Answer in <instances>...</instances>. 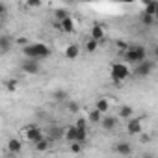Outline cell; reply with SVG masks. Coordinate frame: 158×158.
I'll return each instance as SVG.
<instances>
[{"mask_svg": "<svg viewBox=\"0 0 158 158\" xmlns=\"http://www.w3.org/2000/svg\"><path fill=\"white\" fill-rule=\"evenodd\" d=\"M47 138H48L50 141H58V139L65 138V130L60 128V127H50V128L47 130Z\"/></svg>", "mask_w": 158, "mask_h": 158, "instance_id": "8", "label": "cell"}, {"mask_svg": "<svg viewBox=\"0 0 158 158\" xmlns=\"http://www.w3.org/2000/svg\"><path fill=\"white\" fill-rule=\"evenodd\" d=\"M8 151H10L11 154H17V152H21V151H23V143H21V139H17V138H11V139L8 141Z\"/></svg>", "mask_w": 158, "mask_h": 158, "instance_id": "15", "label": "cell"}, {"mask_svg": "<svg viewBox=\"0 0 158 158\" xmlns=\"http://www.w3.org/2000/svg\"><path fill=\"white\" fill-rule=\"evenodd\" d=\"M154 71V61L152 60H145L143 63H139V65H134V71H132V74L136 76V78H147L151 73Z\"/></svg>", "mask_w": 158, "mask_h": 158, "instance_id": "4", "label": "cell"}, {"mask_svg": "<svg viewBox=\"0 0 158 158\" xmlns=\"http://www.w3.org/2000/svg\"><path fill=\"white\" fill-rule=\"evenodd\" d=\"M78 54H80V47H78L76 43L67 45V48H65V58H67V60H76Z\"/></svg>", "mask_w": 158, "mask_h": 158, "instance_id": "10", "label": "cell"}, {"mask_svg": "<svg viewBox=\"0 0 158 158\" xmlns=\"http://www.w3.org/2000/svg\"><path fill=\"white\" fill-rule=\"evenodd\" d=\"M115 45H117V48H119V50H123V52H127V50H128V47H130V45H128L127 41H123V39H119Z\"/></svg>", "mask_w": 158, "mask_h": 158, "instance_id": "28", "label": "cell"}, {"mask_svg": "<svg viewBox=\"0 0 158 158\" xmlns=\"http://www.w3.org/2000/svg\"><path fill=\"white\" fill-rule=\"evenodd\" d=\"M67 108H69V112H71V114H76L78 110H80V106H78V102H69V106H67Z\"/></svg>", "mask_w": 158, "mask_h": 158, "instance_id": "30", "label": "cell"}, {"mask_svg": "<svg viewBox=\"0 0 158 158\" xmlns=\"http://www.w3.org/2000/svg\"><path fill=\"white\" fill-rule=\"evenodd\" d=\"M86 125H88V119H86V117H78L76 123H74L76 128H86Z\"/></svg>", "mask_w": 158, "mask_h": 158, "instance_id": "27", "label": "cell"}, {"mask_svg": "<svg viewBox=\"0 0 158 158\" xmlns=\"http://www.w3.org/2000/svg\"><path fill=\"white\" fill-rule=\"evenodd\" d=\"M95 108L102 114V115H106V112H108V108H110V101L104 97V99H99L97 102H95Z\"/></svg>", "mask_w": 158, "mask_h": 158, "instance_id": "17", "label": "cell"}, {"mask_svg": "<svg viewBox=\"0 0 158 158\" xmlns=\"http://www.w3.org/2000/svg\"><path fill=\"white\" fill-rule=\"evenodd\" d=\"M125 60H127L128 63L139 65V63H143V61L147 60V48H145L143 45L134 43V45H130V47H128V50L125 52Z\"/></svg>", "mask_w": 158, "mask_h": 158, "instance_id": "2", "label": "cell"}, {"mask_svg": "<svg viewBox=\"0 0 158 158\" xmlns=\"http://www.w3.org/2000/svg\"><path fill=\"white\" fill-rule=\"evenodd\" d=\"M154 21H156V19H154L152 15H145V13L141 15V23H143L145 26H151V24H154Z\"/></svg>", "mask_w": 158, "mask_h": 158, "instance_id": "24", "label": "cell"}, {"mask_svg": "<svg viewBox=\"0 0 158 158\" xmlns=\"http://www.w3.org/2000/svg\"><path fill=\"white\" fill-rule=\"evenodd\" d=\"M21 69H23L26 74H37V73L41 71V65H39L37 60H24L23 65H21Z\"/></svg>", "mask_w": 158, "mask_h": 158, "instance_id": "6", "label": "cell"}, {"mask_svg": "<svg viewBox=\"0 0 158 158\" xmlns=\"http://www.w3.org/2000/svg\"><path fill=\"white\" fill-rule=\"evenodd\" d=\"M71 152H73V154H80V152H82V143H78V141L71 143Z\"/></svg>", "mask_w": 158, "mask_h": 158, "instance_id": "26", "label": "cell"}, {"mask_svg": "<svg viewBox=\"0 0 158 158\" xmlns=\"http://www.w3.org/2000/svg\"><path fill=\"white\" fill-rule=\"evenodd\" d=\"M10 47H11V39L8 35H2L0 37V48H2V52H8Z\"/></svg>", "mask_w": 158, "mask_h": 158, "instance_id": "20", "label": "cell"}, {"mask_svg": "<svg viewBox=\"0 0 158 158\" xmlns=\"http://www.w3.org/2000/svg\"><path fill=\"white\" fill-rule=\"evenodd\" d=\"M119 117L130 121V119L134 117V110H132L130 106H127V104H121V106H119Z\"/></svg>", "mask_w": 158, "mask_h": 158, "instance_id": "16", "label": "cell"}, {"mask_svg": "<svg viewBox=\"0 0 158 158\" xmlns=\"http://www.w3.org/2000/svg\"><path fill=\"white\" fill-rule=\"evenodd\" d=\"M102 117H104V115H102L97 108H93V110L89 112V115H88V121L93 123V125H97V123H102Z\"/></svg>", "mask_w": 158, "mask_h": 158, "instance_id": "18", "label": "cell"}, {"mask_svg": "<svg viewBox=\"0 0 158 158\" xmlns=\"http://www.w3.org/2000/svg\"><path fill=\"white\" fill-rule=\"evenodd\" d=\"M101 125H102L104 130H114V128L117 127V117H115V115H104Z\"/></svg>", "mask_w": 158, "mask_h": 158, "instance_id": "12", "label": "cell"}, {"mask_svg": "<svg viewBox=\"0 0 158 158\" xmlns=\"http://www.w3.org/2000/svg\"><path fill=\"white\" fill-rule=\"evenodd\" d=\"M104 26L102 24H93L91 26V39H95V41H102L104 39Z\"/></svg>", "mask_w": 158, "mask_h": 158, "instance_id": "11", "label": "cell"}, {"mask_svg": "<svg viewBox=\"0 0 158 158\" xmlns=\"http://www.w3.org/2000/svg\"><path fill=\"white\" fill-rule=\"evenodd\" d=\"M97 47H99V41H95V39H89V41L86 43V50H88V52H95Z\"/></svg>", "mask_w": 158, "mask_h": 158, "instance_id": "23", "label": "cell"}, {"mask_svg": "<svg viewBox=\"0 0 158 158\" xmlns=\"http://www.w3.org/2000/svg\"><path fill=\"white\" fill-rule=\"evenodd\" d=\"M114 151H115L119 156H128V154L132 152V145H130L128 141H119V143L114 147Z\"/></svg>", "mask_w": 158, "mask_h": 158, "instance_id": "9", "label": "cell"}, {"mask_svg": "<svg viewBox=\"0 0 158 158\" xmlns=\"http://www.w3.org/2000/svg\"><path fill=\"white\" fill-rule=\"evenodd\" d=\"M17 86H19V82L15 80V78H11V80H8V82H6V89H8V91H15V89H17Z\"/></svg>", "mask_w": 158, "mask_h": 158, "instance_id": "25", "label": "cell"}, {"mask_svg": "<svg viewBox=\"0 0 158 158\" xmlns=\"http://www.w3.org/2000/svg\"><path fill=\"white\" fill-rule=\"evenodd\" d=\"M54 99H56V101H65V99H67V93L61 91V89H58V91H54Z\"/></svg>", "mask_w": 158, "mask_h": 158, "instance_id": "29", "label": "cell"}, {"mask_svg": "<svg viewBox=\"0 0 158 158\" xmlns=\"http://www.w3.org/2000/svg\"><path fill=\"white\" fill-rule=\"evenodd\" d=\"M54 17L61 23V21H65V19H67V17H71V15H69V11H67V10L60 8V10H56V11H54Z\"/></svg>", "mask_w": 158, "mask_h": 158, "instance_id": "22", "label": "cell"}, {"mask_svg": "<svg viewBox=\"0 0 158 158\" xmlns=\"http://www.w3.org/2000/svg\"><path fill=\"white\" fill-rule=\"evenodd\" d=\"M24 136H26V139L32 141V143H37V141H41L43 138H47V134H43V130H41L39 127H34V125L24 130Z\"/></svg>", "mask_w": 158, "mask_h": 158, "instance_id": "5", "label": "cell"}, {"mask_svg": "<svg viewBox=\"0 0 158 158\" xmlns=\"http://www.w3.org/2000/svg\"><path fill=\"white\" fill-rule=\"evenodd\" d=\"M154 19H156V21H158V10H156V15H154Z\"/></svg>", "mask_w": 158, "mask_h": 158, "instance_id": "32", "label": "cell"}, {"mask_svg": "<svg viewBox=\"0 0 158 158\" xmlns=\"http://www.w3.org/2000/svg\"><path fill=\"white\" fill-rule=\"evenodd\" d=\"M65 139H67V141H71V143L78 141V128H76L74 125H71V127H67V128H65Z\"/></svg>", "mask_w": 158, "mask_h": 158, "instance_id": "14", "label": "cell"}, {"mask_svg": "<svg viewBox=\"0 0 158 158\" xmlns=\"http://www.w3.org/2000/svg\"><path fill=\"white\" fill-rule=\"evenodd\" d=\"M23 52L28 60H45L50 56V47L47 43H28L26 47H23Z\"/></svg>", "mask_w": 158, "mask_h": 158, "instance_id": "1", "label": "cell"}, {"mask_svg": "<svg viewBox=\"0 0 158 158\" xmlns=\"http://www.w3.org/2000/svg\"><path fill=\"white\" fill-rule=\"evenodd\" d=\"M156 10H158V4H156V2H149V4H145V11H143V13L154 17V15H156Z\"/></svg>", "mask_w": 158, "mask_h": 158, "instance_id": "21", "label": "cell"}, {"mask_svg": "<svg viewBox=\"0 0 158 158\" xmlns=\"http://www.w3.org/2000/svg\"><path fill=\"white\" fill-rule=\"evenodd\" d=\"M152 54H154V60H156V61H158V45H156V47H154V50H152Z\"/></svg>", "mask_w": 158, "mask_h": 158, "instance_id": "31", "label": "cell"}, {"mask_svg": "<svg viewBox=\"0 0 158 158\" xmlns=\"http://www.w3.org/2000/svg\"><path fill=\"white\" fill-rule=\"evenodd\" d=\"M132 74V71L128 69L127 63H121V61H115L112 63V69H110V76H112V80L115 84H121L123 80H127V78Z\"/></svg>", "mask_w": 158, "mask_h": 158, "instance_id": "3", "label": "cell"}, {"mask_svg": "<svg viewBox=\"0 0 158 158\" xmlns=\"http://www.w3.org/2000/svg\"><path fill=\"white\" fill-rule=\"evenodd\" d=\"M127 132H128L130 136H138V134H141V132H143L141 119H138V117H132V119L127 123Z\"/></svg>", "mask_w": 158, "mask_h": 158, "instance_id": "7", "label": "cell"}, {"mask_svg": "<svg viewBox=\"0 0 158 158\" xmlns=\"http://www.w3.org/2000/svg\"><path fill=\"white\" fill-rule=\"evenodd\" d=\"M48 145H50V139H48V138H43L41 141H37V143H35V151L45 152V151H48Z\"/></svg>", "mask_w": 158, "mask_h": 158, "instance_id": "19", "label": "cell"}, {"mask_svg": "<svg viewBox=\"0 0 158 158\" xmlns=\"http://www.w3.org/2000/svg\"><path fill=\"white\" fill-rule=\"evenodd\" d=\"M58 26H60V30L65 32V34H73V32H74V21H73V17H67V19L61 21Z\"/></svg>", "mask_w": 158, "mask_h": 158, "instance_id": "13", "label": "cell"}]
</instances>
